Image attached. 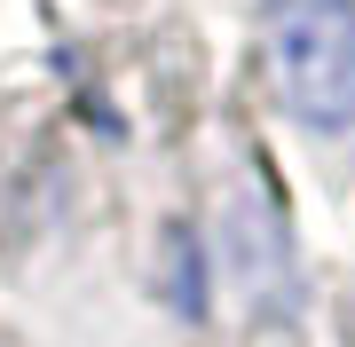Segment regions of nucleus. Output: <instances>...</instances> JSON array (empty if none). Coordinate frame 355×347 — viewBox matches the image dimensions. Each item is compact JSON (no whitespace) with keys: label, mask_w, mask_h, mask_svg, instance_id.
Masks as SVG:
<instances>
[{"label":"nucleus","mask_w":355,"mask_h":347,"mask_svg":"<svg viewBox=\"0 0 355 347\" xmlns=\"http://www.w3.org/2000/svg\"><path fill=\"white\" fill-rule=\"evenodd\" d=\"M268 64L308 127H355V0H261Z\"/></svg>","instance_id":"f257e3e1"}]
</instances>
